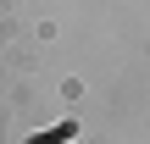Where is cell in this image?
<instances>
[{
	"label": "cell",
	"mask_w": 150,
	"mask_h": 144,
	"mask_svg": "<svg viewBox=\"0 0 150 144\" xmlns=\"http://www.w3.org/2000/svg\"><path fill=\"white\" fill-rule=\"evenodd\" d=\"M61 139H72V122H61V128H50V133H39L33 144H61Z\"/></svg>",
	"instance_id": "obj_1"
}]
</instances>
